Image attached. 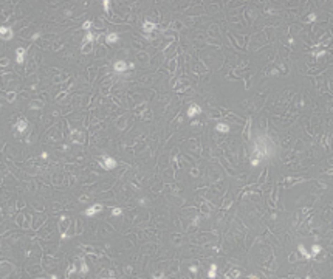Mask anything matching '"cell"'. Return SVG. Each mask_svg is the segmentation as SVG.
I'll use <instances>...</instances> for the list:
<instances>
[{
    "label": "cell",
    "mask_w": 333,
    "mask_h": 279,
    "mask_svg": "<svg viewBox=\"0 0 333 279\" xmlns=\"http://www.w3.org/2000/svg\"><path fill=\"white\" fill-rule=\"evenodd\" d=\"M116 40H118V34L116 33H110L109 36H107V42L109 44H115Z\"/></svg>",
    "instance_id": "obj_13"
},
{
    "label": "cell",
    "mask_w": 333,
    "mask_h": 279,
    "mask_svg": "<svg viewBox=\"0 0 333 279\" xmlns=\"http://www.w3.org/2000/svg\"><path fill=\"white\" fill-rule=\"evenodd\" d=\"M102 160H104V161H102V168H104V169H107V171H112V169H115L116 168V160L115 158H112V157H102Z\"/></svg>",
    "instance_id": "obj_1"
},
{
    "label": "cell",
    "mask_w": 333,
    "mask_h": 279,
    "mask_svg": "<svg viewBox=\"0 0 333 279\" xmlns=\"http://www.w3.org/2000/svg\"><path fill=\"white\" fill-rule=\"evenodd\" d=\"M157 28V25L155 23H152V22H144V23H143V31H144V33H150V31H154Z\"/></svg>",
    "instance_id": "obj_8"
},
{
    "label": "cell",
    "mask_w": 333,
    "mask_h": 279,
    "mask_svg": "<svg viewBox=\"0 0 333 279\" xmlns=\"http://www.w3.org/2000/svg\"><path fill=\"white\" fill-rule=\"evenodd\" d=\"M6 98H8V101H12V99H14V98H16V93H14V92L8 93V95H6Z\"/></svg>",
    "instance_id": "obj_18"
},
{
    "label": "cell",
    "mask_w": 333,
    "mask_h": 279,
    "mask_svg": "<svg viewBox=\"0 0 333 279\" xmlns=\"http://www.w3.org/2000/svg\"><path fill=\"white\" fill-rule=\"evenodd\" d=\"M93 39H94V36L92 33H87V36L84 37V42H82V48H85V45H87V44L93 42Z\"/></svg>",
    "instance_id": "obj_12"
},
{
    "label": "cell",
    "mask_w": 333,
    "mask_h": 279,
    "mask_svg": "<svg viewBox=\"0 0 333 279\" xmlns=\"http://www.w3.org/2000/svg\"><path fill=\"white\" fill-rule=\"evenodd\" d=\"M102 6H104V10L107 12V11H109V8H110V2H109V0H104V2H102Z\"/></svg>",
    "instance_id": "obj_15"
},
{
    "label": "cell",
    "mask_w": 333,
    "mask_h": 279,
    "mask_svg": "<svg viewBox=\"0 0 333 279\" xmlns=\"http://www.w3.org/2000/svg\"><path fill=\"white\" fill-rule=\"evenodd\" d=\"M0 34H2V37H6V40L12 39V30L6 28V26H0Z\"/></svg>",
    "instance_id": "obj_6"
},
{
    "label": "cell",
    "mask_w": 333,
    "mask_h": 279,
    "mask_svg": "<svg viewBox=\"0 0 333 279\" xmlns=\"http://www.w3.org/2000/svg\"><path fill=\"white\" fill-rule=\"evenodd\" d=\"M113 68H115V71H118V73H123V71L129 70V65L125 64L124 61H116L115 65H113Z\"/></svg>",
    "instance_id": "obj_5"
},
{
    "label": "cell",
    "mask_w": 333,
    "mask_h": 279,
    "mask_svg": "<svg viewBox=\"0 0 333 279\" xmlns=\"http://www.w3.org/2000/svg\"><path fill=\"white\" fill-rule=\"evenodd\" d=\"M39 36H40V33H36V34L33 36V40H36V39H37V37H39Z\"/></svg>",
    "instance_id": "obj_23"
},
{
    "label": "cell",
    "mask_w": 333,
    "mask_h": 279,
    "mask_svg": "<svg viewBox=\"0 0 333 279\" xmlns=\"http://www.w3.org/2000/svg\"><path fill=\"white\" fill-rule=\"evenodd\" d=\"M189 270H191L192 273H195V271H197V267H195V265H191V267H189Z\"/></svg>",
    "instance_id": "obj_22"
},
{
    "label": "cell",
    "mask_w": 333,
    "mask_h": 279,
    "mask_svg": "<svg viewBox=\"0 0 333 279\" xmlns=\"http://www.w3.org/2000/svg\"><path fill=\"white\" fill-rule=\"evenodd\" d=\"M298 250H299V253L302 254V256H305V258H307V259H312V258H313V256L310 254L307 250H305V247H304V245H299V247H298Z\"/></svg>",
    "instance_id": "obj_10"
},
{
    "label": "cell",
    "mask_w": 333,
    "mask_h": 279,
    "mask_svg": "<svg viewBox=\"0 0 333 279\" xmlns=\"http://www.w3.org/2000/svg\"><path fill=\"white\" fill-rule=\"evenodd\" d=\"M215 129H217V132H222V133H228L229 132V126L225 124V123H219L215 126Z\"/></svg>",
    "instance_id": "obj_9"
},
{
    "label": "cell",
    "mask_w": 333,
    "mask_h": 279,
    "mask_svg": "<svg viewBox=\"0 0 333 279\" xmlns=\"http://www.w3.org/2000/svg\"><path fill=\"white\" fill-rule=\"evenodd\" d=\"M101 209H102V205H101V203H96V205H93V206H90V208L85 209V215L92 217V215H94L96 213H99Z\"/></svg>",
    "instance_id": "obj_2"
},
{
    "label": "cell",
    "mask_w": 333,
    "mask_h": 279,
    "mask_svg": "<svg viewBox=\"0 0 333 279\" xmlns=\"http://www.w3.org/2000/svg\"><path fill=\"white\" fill-rule=\"evenodd\" d=\"M314 19H316V16H314V14H310V17L307 19V22H313Z\"/></svg>",
    "instance_id": "obj_21"
},
{
    "label": "cell",
    "mask_w": 333,
    "mask_h": 279,
    "mask_svg": "<svg viewBox=\"0 0 333 279\" xmlns=\"http://www.w3.org/2000/svg\"><path fill=\"white\" fill-rule=\"evenodd\" d=\"M90 26H92V22H90V20H85L84 25H82V28H84V30H88Z\"/></svg>",
    "instance_id": "obj_16"
},
{
    "label": "cell",
    "mask_w": 333,
    "mask_h": 279,
    "mask_svg": "<svg viewBox=\"0 0 333 279\" xmlns=\"http://www.w3.org/2000/svg\"><path fill=\"white\" fill-rule=\"evenodd\" d=\"M324 55H325V51L322 50V51H318V53H316V55H314V56H316V59H319V57H322Z\"/></svg>",
    "instance_id": "obj_20"
},
{
    "label": "cell",
    "mask_w": 333,
    "mask_h": 279,
    "mask_svg": "<svg viewBox=\"0 0 333 279\" xmlns=\"http://www.w3.org/2000/svg\"><path fill=\"white\" fill-rule=\"evenodd\" d=\"M25 53H26V50H25V48H22V47H19L16 50V61H17V64H23Z\"/></svg>",
    "instance_id": "obj_4"
},
{
    "label": "cell",
    "mask_w": 333,
    "mask_h": 279,
    "mask_svg": "<svg viewBox=\"0 0 333 279\" xmlns=\"http://www.w3.org/2000/svg\"><path fill=\"white\" fill-rule=\"evenodd\" d=\"M112 214H113V215H119L121 214V209L119 208H113V209H112Z\"/></svg>",
    "instance_id": "obj_19"
},
{
    "label": "cell",
    "mask_w": 333,
    "mask_h": 279,
    "mask_svg": "<svg viewBox=\"0 0 333 279\" xmlns=\"http://www.w3.org/2000/svg\"><path fill=\"white\" fill-rule=\"evenodd\" d=\"M312 251H313V253H312V256L314 258V256H316V254H319V253H321V247H319V245H313V247H312Z\"/></svg>",
    "instance_id": "obj_14"
},
{
    "label": "cell",
    "mask_w": 333,
    "mask_h": 279,
    "mask_svg": "<svg viewBox=\"0 0 333 279\" xmlns=\"http://www.w3.org/2000/svg\"><path fill=\"white\" fill-rule=\"evenodd\" d=\"M81 264H82V273H87V271H88V268H87V265H85V260H84V259H81Z\"/></svg>",
    "instance_id": "obj_17"
},
{
    "label": "cell",
    "mask_w": 333,
    "mask_h": 279,
    "mask_svg": "<svg viewBox=\"0 0 333 279\" xmlns=\"http://www.w3.org/2000/svg\"><path fill=\"white\" fill-rule=\"evenodd\" d=\"M26 126H28V123H26V119L25 118H22V119H19L17 121V130H19V133H23L25 130H26Z\"/></svg>",
    "instance_id": "obj_7"
},
{
    "label": "cell",
    "mask_w": 333,
    "mask_h": 279,
    "mask_svg": "<svg viewBox=\"0 0 333 279\" xmlns=\"http://www.w3.org/2000/svg\"><path fill=\"white\" fill-rule=\"evenodd\" d=\"M201 112V107L200 106H197V104H192V106H189V109H188V116L189 118H194V116H197Z\"/></svg>",
    "instance_id": "obj_3"
},
{
    "label": "cell",
    "mask_w": 333,
    "mask_h": 279,
    "mask_svg": "<svg viewBox=\"0 0 333 279\" xmlns=\"http://www.w3.org/2000/svg\"><path fill=\"white\" fill-rule=\"evenodd\" d=\"M215 273H217V265H215V264H212V265H211V267H209V273H208V278H209V279H214V278H215Z\"/></svg>",
    "instance_id": "obj_11"
}]
</instances>
